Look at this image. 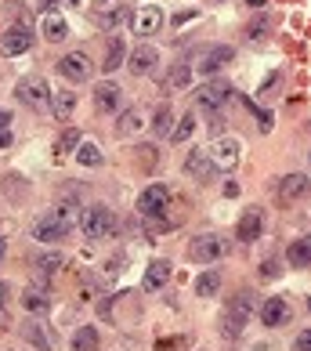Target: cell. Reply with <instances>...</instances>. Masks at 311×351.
I'll return each instance as SVG.
<instances>
[{"mask_svg":"<svg viewBox=\"0 0 311 351\" xmlns=\"http://www.w3.org/2000/svg\"><path fill=\"white\" fill-rule=\"evenodd\" d=\"M120 87H116L112 80H105V84H98L95 87V109L101 112V116H112V112H120Z\"/></svg>","mask_w":311,"mask_h":351,"instance_id":"obj_17","label":"cell"},{"mask_svg":"<svg viewBox=\"0 0 311 351\" xmlns=\"http://www.w3.org/2000/svg\"><path fill=\"white\" fill-rule=\"evenodd\" d=\"M171 127H174V109L171 106H160V109L152 112V131L166 138V134H171Z\"/></svg>","mask_w":311,"mask_h":351,"instance_id":"obj_27","label":"cell"},{"mask_svg":"<svg viewBox=\"0 0 311 351\" xmlns=\"http://www.w3.org/2000/svg\"><path fill=\"white\" fill-rule=\"evenodd\" d=\"M76 160H80L84 167H98L101 163V152H98L95 141H84L80 138V145H76Z\"/></svg>","mask_w":311,"mask_h":351,"instance_id":"obj_29","label":"cell"},{"mask_svg":"<svg viewBox=\"0 0 311 351\" xmlns=\"http://www.w3.org/2000/svg\"><path fill=\"white\" fill-rule=\"evenodd\" d=\"M250 4H253V8H261V4H264V0H250Z\"/></svg>","mask_w":311,"mask_h":351,"instance_id":"obj_50","label":"cell"},{"mask_svg":"<svg viewBox=\"0 0 311 351\" xmlns=\"http://www.w3.org/2000/svg\"><path fill=\"white\" fill-rule=\"evenodd\" d=\"M33 261H36V268H44V271H58L62 265H66L58 254H40V257H33Z\"/></svg>","mask_w":311,"mask_h":351,"instance_id":"obj_36","label":"cell"},{"mask_svg":"<svg viewBox=\"0 0 311 351\" xmlns=\"http://www.w3.org/2000/svg\"><path fill=\"white\" fill-rule=\"evenodd\" d=\"M261 33H264V22H250V25H246V36H250V40H257Z\"/></svg>","mask_w":311,"mask_h":351,"instance_id":"obj_39","label":"cell"},{"mask_svg":"<svg viewBox=\"0 0 311 351\" xmlns=\"http://www.w3.org/2000/svg\"><path fill=\"white\" fill-rule=\"evenodd\" d=\"M25 337H29V341L36 344V351H55V344H51V341H47V333L40 330V322H33V326L25 330Z\"/></svg>","mask_w":311,"mask_h":351,"instance_id":"obj_34","label":"cell"},{"mask_svg":"<svg viewBox=\"0 0 311 351\" xmlns=\"http://www.w3.org/2000/svg\"><path fill=\"white\" fill-rule=\"evenodd\" d=\"M217 290H221V276H217V271H206V276H199V282H196V293H199V297H214Z\"/></svg>","mask_w":311,"mask_h":351,"instance_id":"obj_32","label":"cell"},{"mask_svg":"<svg viewBox=\"0 0 311 351\" xmlns=\"http://www.w3.org/2000/svg\"><path fill=\"white\" fill-rule=\"evenodd\" d=\"M308 189H311V181H308V174H282V181L275 185V196H279V203H301L304 196H308Z\"/></svg>","mask_w":311,"mask_h":351,"instance_id":"obj_11","label":"cell"},{"mask_svg":"<svg viewBox=\"0 0 311 351\" xmlns=\"http://www.w3.org/2000/svg\"><path fill=\"white\" fill-rule=\"evenodd\" d=\"M66 232H69V225H62L58 217L47 214V217H40L33 225V239L36 243H62V239H66Z\"/></svg>","mask_w":311,"mask_h":351,"instance_id":"obj_18","label":"cell"},{"mask_svg":"<svg viewBox=\"0 0 311 351\" xmlns=\"http://www.w3.org/2000/svg\"><path fill=\"white\" fill-rule=\"evenodd\" d=\"M264 236V210L261 206H250L242 217H239V225H236V239L239 243H257Z\"/></svg>","mask_w":311,"mask_h":351,"instance_id":"obj_12","label":"cell"},{"mask_svg":"<svg viewBox=\"0 0 311 351\" xmlns=\"http://www.w3.org/2000/svg\"><path fill=\"white\" fill-rule=\"evenodd\" d=\"M69 4H80V0H69Z\"/></svg>","mask_w":311,"mask_h":351,"instance_id":"obj_51","label":"cell"},{"mask_svg":"<svg viewBox=\"0 0 311 351\" xmlns=\"http://www.w3.org/2000/svg\"><path fill=\"white\" fill-rule=\"evenodd\" d=\"M286 261L297 265V268L311 265V236H308V239H293V243L286 246Z\"/></svg>","mask_w":311,"mask_h":351,"instance_id":"obj_23","label":"cell"},{"mask_svg":"<svg viewBox=\"0 0 311 351\" xmlns=\"http://www.w3.org/2000/svg\"><path fill=\"white\" fill-rule=\"evenodd\" d=\"M73 109H76V95H73V90H58V95H55V116H58V120H69Z\"/></svg>","mask_w":311,"mask_h":351,"instance_id":"obj_30","label":"cell"},{"mask_svg":"<svg viewBox=\"0 0 311 351\" xmlns=\"http://www.w3.org/2000/svg\"><path fill=\"white\" fill-rule=\"evenodd\" d=\"M123 58H127V44L120 40V36H112V40L105 44V62H101V69H105V73H116Z\"/></svg>","mask_w":311,"mask_h":351,"instance_id":"obj_22","label":"cell"},{"mask_svg":"<svg viewBox=\"0 0 311 351\" xmlns=\"http://www.w3.org/2000/svg\"><path fill=\"white\" fill-rule=\"evenodd\" d=\"M11 145V127H0V149Z\"/></svg>","mask_w":311,"mask_h":351,"instance_id":"obj_43","label":"cell"},{"mask_svg":"<svg viewBox=\"0 0 311 351\" xmlns=\"http://www.w3.org/2000/svg\"><path fill=\"white\" fill-rule=\"evenodd\" d=\"M293 351H311V330H304L301 337L293 341Z\"/></svg>","mask_w":311,"mask_h":351,"instance_id":"obj_37","label":"cell"},{"mask_svg":"<svg viewBox=\"0 0 311 351\" xmlns=\"http://www.w3.org/2000/svg\"><path fill=\"white\" fill-rule=\"evenodd\" d=\"M149 120H145V112L141 109H127L123 112V120H120V134H134V131H141Z\"/></svg>","mask_w":311,"mask_h":351,"instance_id":"obj_28","label":"cell"},{"mask_svg":"<svg viewBox=\"0 0 311 351\" xmlns=\"http://www.w3.org/2000/svg\"><path fill=\"white\" fill-rule=\"evenodd\" d=\"M80 214H84V210H80V203H76V199H62L55 210H51V217H58L62 225H69V228L80 221Z\"/></svg>","mask_w":311,"mask_h":351,"instance_id":"obj_24","label":"cell"},{"mask_svg":"<svg viewBox=\"0 0 311 351\" xmlns=\"http://www.w3.org/2000/svg\"><path fill=\"white\" fill-rule=\"evenodd\" d=\"M40 8H44V11H51V8H55V0H40Z\"/></svg>","mask_w":311,"mask_h":351,"instance_id":"obj_49","label":"cell"},{"mask_svg":"<svg viewBox=\"0 0 311 351\" xmlns=\"http://www.w3.org/2000/svg\"><path fill=\"white\" fill-rule=\"evenodd\" d=\"M76 145H80V131H76V127H69V131L58 138V156H69V152H76Z\"/></svg>","mask_w":311,"mask_h":351,"instance_id":"obj_35","label":"cell"},{"mask_svg":"<svg viewBox=\"0 0 311 351\" xmlns=\"http://www.w3.org/2000/svg\"><path fill=\"white\" fill-rule=\"evenodd\" d=\"M228 101H232V84L228 80H206L196 90V106L206 109V112H221Z\"/></svg>","mask_w":311,"mask_h":351,"instance_id":"obj_4","label":"cell"},{"mask_svg":"<svg viewBox=\"0 0 311 351\" xmlns=\"http://www.w3.org/2000/svg\"><path fill=\"white\" fill-rule=\"evenodd\" d=\"M232 250V243L217 232H203L188 243V261H199V265H210V261H221V257Z\"/></svg>","mask_w":311,"mask_h":351,"instance_id":"obj_2","label":"cell"},{"mask_svg":"<svg viewBox=\"0 0 311 351\" xmlns=\"http://www.w3.org/2000/svg\"><path fill=\"white\" fill-rule=\"evenodd\" d=\"M8 301H11V286L0 282V311H8Z\"/></svg>","mask_w":311,"mask_h":351,"instance_id":"obj_40","label":"cell"},{"mask_svg":"<svg viewBox=\"0 0 311 351\" xmlns=\"http://www.w3.org/2000/svg\"><path fill=\"white\" fill-rule=\"evenodd\" d=\"M156 66H160V51H156L152 44H141L131 55V62H127V69H131L134 76H149Z\"/></svg>","mask_w":311,"mask_h":351,"instance_id":"obj_19","label":"cell"},{"mask_svg":"<svg viewBox=\"0 0 311 351\" xmlns=\"http://www.w3.org/2000/svg\"><path fill=\"white\" fill-rule=\"evenodd\" d=\"M127 19H131V11H127L123 4H116L109 15H101V25H105V29H116V25H123Z\"/></svg>","mask_w":311,"mask_h":351,"instance_id":"obj_33","label":"cell"},{"mask_svg":"<svg viewBox=\"0 0 311 351\" xmlns=\"http://www.w3.org/2000/svg\"><path fill=\"white\" fill-rule=\"evenodd\" d=\"M22 304H25V311H29V315H44V311L51 308L47 293H44V290H33V286L22 293Z\"/></svg>","mask_w":311,"mask_h":351,"instance_id":"obj_25","label":"cell"},{"mask_svg":"<svg viewBox=\"0 0 311 351\" xmlns=\"http://www.w3.org/2000/svg\"><path fill=\"white\" fill-rule=\"evenodd\" d=\"M232 58H236V51H232L228 44H214V47H206L203 55H199V73L203 76H214V73H221Z\"/></svg>","mask_w":311,"mask_h":351,"instance_id":"obj_15","label":"cell"},{"mask_svg":"<svg viewBox=\"0 0 311 351\" xmlns=\"http://www.w3.org/2000/svg\"><path fill=\"white\" fill-rule=\"evenodd\" d=\"M171 261H152L149 265V271H145V290L152 293V290H163L166 282H171Z\"/></svg>","mask_w":311,"mask_h":351,"instance_id":"obj_20","label":"cell"},{"mask_svg":"<svg viewBox=\"0 0 311 351\" xmlns=\"http://www.w3.org/2000/svg\"><path fill=\"white\" fill-rule=\"evenodd\" d=\"M192 19H196V11H181V15H174V25H185Z\"/></svg>","mask_w":311,"mask_h":351,"instance_id":"obj_42","label":"cell"},{"mask_svg":"<svg viewBox=\"0 0 311 351\" xmlns=\"http://www.w3.org/2000/svg\"><path fill=\"white\" fill-rule=\"evenodd\" d=\"M261 276L271 279V276H279V268H275V265H261Z\"/></svg>","mask_w":311,"mask_h":351,"instance_id":"obj_45","label":"cell"},{"mask_svg":"<svg viewBox=\"0 0 311 351\" xmlns=\"http://www.w3.org/2000/svg\"><path fill=\"white\" fill-rule=\"evenodd\" d=\"M188 80H192V66H188V62H177L174 73H171V80H166V87H171V90H185Z\"/></svg>","mask_w":311,"mask_h":351,"instance_id":"obj_31","label":"cell"},{"mask_svg":"<svg viewBox=\"0 0 311 351\" xmlns=\"http://www.w3.org/2000/svg\"><path fill=\"white\" fill-rule=\"evenodd\" d=\"M253 315H257V301H253L250 290H242L236 301L225 308V315H221V333H225V337H239V333L246 330V322H250Z\"/></svg>","mask_w":311,"mask_h":351,"instance_id":"obj_1","label":"cell"},{"mask_svg":"<svg viewBox=\"0 0 311 351\" xmlns=\"http://www.w3.org/2000/svg\"><path fill=\"white\" fill-rule=\"evenodd\" d=\"M40 36L47 44H62L69 36V22L58 15V11H44L40 15Z\"/></svg>","mask_w":311,"mask_h":351,"instance_id":"obj_16","label":"cell"},{"mask_svg":"<svg viewBox=\"0 0 311 351\" xmlns=\"http://www.w3.org/2000/svg\"><path fill=\"white\" fill-rule=\"evenodd\" d=\"M257 127L268 134V131H271V112H257Z\"/></svg>","mask_w":311,"mask_h":351,"instance_id":"obj_41","label":"cell"},{"mask_svg":"<svg viewBox=\"0 0 311 351\" xmlns=\"http://www.w3.org/2000/svg\"><path fill=\"white\" fill-rule=\"evenodd\" d=\"M160 351H177V344L174 341H160Z\"/></svg>","mask_w":311,"mask_h":351,"instance_id":"obj_46","label":"cell"},{"mask_svg":"<svg viewBox=\"0 0 311 351\" xmlns=\"http://www.w3.org/2000/svg\"><path fill=\"white\" fill-rule=\"evenodd\" d=\"M4 254H8V243H4V236H0V261H4Z\"/></svg>","mask_w":311,"mask_h":351,"instance_id":"obj_48","label":"cell"},{"mask_svg":"<svg viewBox=\"0 0 311 351\" xmlns=\"http://www.w3.org/2000/svg\"><path fill=\"white\" fill-rule=\"evenodd\" d=\"M166 206H171V189H166V185H149L138 196V210L145 217H160Z\"/></svg>","mask_w":311,"mask_h":351,"instance_id":"obj_10","label":"cell"},{"mask_svg":"<svg viewBox=\"0 0 311 351\" xmlns=\"http://www.w3.org/2000/svg\"><path fill=\"white\" fill-rule=\"evenodd\" d=\"M29 47H33V29H25V25H11V29H4V36H0V51H4L8 58L25 55Z\"/></svg>","mask_w":311,"mask_h":351,"instance_id":"obj_13","label":"cell"},{"mask_svg":"<svg viewBox=\"0 0 311 351\" xmlns=\"http://www.w3.org/2000/svg\"><path fill=\"white\" fill-rule=\"evenodd\" d=\"M73 351H98V330L95 326H80L73 333Z\"/></svg>","mask_w":311,"mask_h":351,"instance_id":"obj_26","label":"cell"},{"mask_svg":"<svg viewBox=\"0 0 311 351\" xmlns=\"http://www.w3.org/2000/svg\"><path fill=\"white\" fill-rule=\"evenodd\" d=\"M116 4H120V0H95V11H98V15H105V11H112Z\"/></svg>","mask_w":311,"mask_h":351,"instance_id":"obj_38","label":"cell"},{"mask_svg":"<svg viewBox=\"0 0 311 351\" xmlns=\"http://www.w3.org/2000/svg\"><path fill=\"white\" fill-rule=\"evenodd\" d=\"M80 232H84L90 243L109 239L112 232H116V214L109 210V206H90V210L80 214Z\"/></svg>","mask_w":311,"mask_h":351,"instance_id":"obj_3","label":"cell"},{"mask_svg":"<svg viewBox=\"0 0 311 351\" xmlns=\"http://www.w3.org/2000/svg\"><path fill=\"white\" fill-rule=\"evenodd\" d=\"M225 196H228V199L239 196V185H236V181H228V185H225Z\"/></svg>","mask_w":311,"mask_h":351,"instance_id":"obj_44","label":"cell"},{"mask_svg":"<svg viewBox=\"0 0 311 351\" xmlns=\"http://www.w3.org/2000/svg\"><path fill=\"white\" fill-rule=\"evenodd\" d=\"M18 98L33 109H47L51 106V87H47L44 76H25V80L18 84Z\"/></svg>","mask_w":311,"mask_h":351,"instance_id":"obj_5","label":"cell"},{"mask_svg":"<svg viewBox=\"0 0 311 351\" xmlns=\"http://www.w3.org/2000/svg\"><path fill=\"white\" fill-rule=\"evenodd\" d=\"M58 73L66 76V80H73V84L90 80V58H87V51H69V55H62L58 58Z\"/></svg>","mask_w":311,"mask_h":351,"instance_id":"obj_6","label":"cell"},{"mask_svg":"<svg viewBox=\"0 0 311 351\" xmlns=\"http://www.w3.org/2000/svg\"><path fill=\"white\" fill-rule=\"evenodd\" d=\"M131 29L138 36H156V33L163 29V11L156 8V4H145V8L131 11Z\"/></svg>","mask_w":311,"mask_h":351,"instance_id":"obj_7","label":"cell"},{"mask_svg":"<svg viewBox=\"0 0 311 351\" xmlns=\"http://www.w3.org/2000/svg\"><path fill=\"white\" fill-rule=\"evenodd\" d=\"M196 127H199V120H196L192 112H185V116H181V120L171 127V134H166V138H171L174 145H185V141H192V134H196Z\"/></svg>","mask_w":311,"mask_h":351,"instance_id":"obj_21","label":"cell"},{"mask_svg":"<svg viewBox=\"0 0 311 351\" xmlns=\"http://www.w3.org/2000/svg\"><path fill=\"white\" fill-rule=\"evenodd\" d=\"M257 319L264 322V326H286L290 322V301L286 297H268V301H261L257 304Z\"/></svg>","mask_w":311,"mask_h":351,"instance_id":"obj_9","label":"cell"},{"mask_svg":"<svg viewBox=\"0 0 311 351\" xmlns=\"http://www.w3.org/2000/svg\"><path fill=\"white\" fill-rule=\"evenodd\" d=\"M8 123H11V116H8L4 109H0V127H8Z\"/></svg>","mask_w":311,"mask_h":351,"instance_id":"obj_47","label":"cell"},{"mask_svg":"<svg viewBox=\"0 0 311 351\" xmlns=\"http://www.w3.org/2000/svg\"><path fill=\"white\" fill-rule=\"evenodd\" d=\"M242 156V141L239 138H217L210 145V160L217 163V171H232Z\"/></svg>","mask_w":311,"mask_h":351,"instance_id":"obj_8","label":"cell"},{"mask_svg":"<svg viewBox=\"0 0 311 351\" xmlns=\"http://www.w3.org/2000/svg\"><path fill=\"white\" fill-rule=\"evenodd\" d=\"M185 174H192L196 181H203V185H206V181L217 178V163L210 160V152H206V149H192L188 160H185Z\"/></svg>","mask_w":311,"mask_h":351,"instance_id":"obj_14","label":"cell"}]
</instances>
